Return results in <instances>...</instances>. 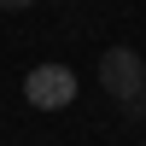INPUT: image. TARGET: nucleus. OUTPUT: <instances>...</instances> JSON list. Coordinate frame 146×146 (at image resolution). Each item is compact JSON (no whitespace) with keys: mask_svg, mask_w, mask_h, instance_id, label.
Segmentation results:
<instances>
[{"mask_svg":"<svg viewBox=\"0 0 146 146\" xmlns=\"http://www.w3.org/2000/svg\"><path fill=\"white\" fill-rule=\"evenodd\" d=\"M100 88L111 94L117 105H129V111H140V88H146V64L135 47H111V53L100 58Z\"/></svg>","mask_w":146,"mask_h":146,"instance_id":"obj_1","label":"nucleus"},{"mask_svg":"<svg viewBox=\"0 0 146 146\" xmlns=\"http://www.w3.org/2000/svg\"><path fill=\"white\" fill-rule=\"evenodd\" d=\"M23 100H29L35 111H64V105L76 100V70L70 64H35L29 76H23Z\"/></svg>","mask_w":146,"mask_h":146,"instance_id":"obj_2","label":"nucleus"},{"mask_svg":"<svg viewBox=\"0 0 146 146\" xmlns=\"http://www.w3.org/2000/svg\"><path fill=\"white\" fill-rule=\"evenodd\" d=\"M23 6H35V0H0V12H23Z\"/></svg>","mask_w":146,"mask_h":146,"instance_id":"obj_3","label":"nucleus"},{"mask_svg":"<svg viewBox=\"0 0 146 146\" xmlns=\"http://www.w3.org/2000/svg\"><path fill=\"white\" fill-rule=\"evenodd\" d=\"M140 105H146V88H140Z\"/></svg>","mask_w":146,"mask_h":146,"instance_id":"obj_4","label":"nucleus"}]
</instances>
